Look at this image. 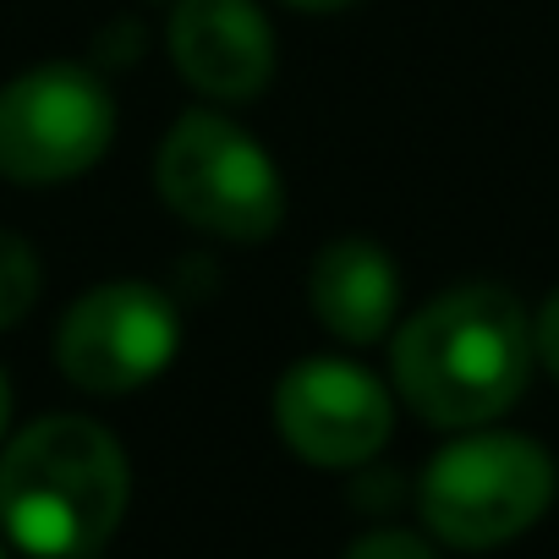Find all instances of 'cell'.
I'll return each mask as SVG.
<instances>
[{"instance_id":"cell-11","label":"cell","mask_w":559,"mask_h":559,"mask_svg":"<svg viewBox=\"0 0 559 559\" xmlns=\"http://www.w3.org/2000/svg\"><path fill=\"white\" fill-rule=\"evenodd\" d=\"M346 559H439L417 532H395V526H384V532H368V537H357L352 548H346Z\"/></svg>"},{"instance_id":"cell-13","label":"cell","mask_w":559,"mask_h":559,"mask_svg":"<svg viewBox=\"0 0 559 559\" xmlns=\"http://www.w3.org/2000/svg\"><path fill=\"white\" fill-rule=\"evenodd\" d=\"M286 7H302V12H341L352 0H286Z\"/></svg>"},{"instance_id":"cell-6","label":"cell","mask_w":559,"mask_h":559,"mask_svg":"<svg viewBox=\"0 0 559 559\" xmlns=\"http://www.w3.org/2000/svg\"><path fill=\"white\" fill-rule=\"evenodd\" d=\"M181 346V319L165 292L143 280H116L72 302L56 335L61 373L88 395H127L165 373Z\"/></svg>"},{"instance_id":"cell-9","label":"cell","mask_w":559,"mask_h":559,"mask_svg":"<svg viewBox=\"0 0 559 559\" xmlns=\"http://www.w3.org/2000/svg\"><path fill=\"white\" fill-rule=\"evenodd\" d=\"M308 302L319 313V324L335 335V341H352V346H373L390 335L395 324V302H401V274L390 263L384 247L373 241H330L319 258H313V274H308Z\"/></svg>"},{"instance_id":"cell-4","label":"cell","mask_w":559,"mask_h":559,"mask_svg":"<svg viewBox=\"0 0 559 559\" xmlns=\"http://www.w3.org/2000/svg\"><path fill=\"white\" fill-rule=\"evenodd\" d=\"M423 521L455 548H499L554 499V461L521 433H472L423 472Z\"/></svg>"},{"instance_id":"cell-15","label":"cell","mask_w":559,"mask_h":559,"mask_svg":"<svg viewBox=\"0 0 559 559\" xmlns=\"http://www.w3.org/2000/svg\"><path fill=\"white\" fill-rule=\"evenodd\" d=\"M0 559H7V554H0Z\"/></svg>"},{"instance_id":"cell-5","label":"cell","mask_w":559,"mask_h":559,"mask_svg":"<svg viewBox=\"0 0 559 559\" xmlns=\"http://www.w3.org/2000/svg\"><path fill=\"white\" fill-rule=\"evenodd\" d=\"M110 132L116 105L83 67H34L0 88V170L12 181H72L99 165Z\"/></svg>"},{"instance_id":"cell-14","label":"cell","mask_w":559,"mask_h":559,"mask_svg":"<svg viewBox=\"0 0 559 559\" xmlns=\"http://www.w3.org/2000/svg\"><path fill=\"white\" fill-rule=\"evenodd\" d=\"M7 417H12V395H7V373H0V433H7Z\"/></svg>"},{"instance_id":"cell-12","label":"cell","mask_w":559,"mask_h":559,"mask_svg":"<svg viewBox=\"0 0 559 559\" xmlns=\"http://www.w3.org/2000/svg\"><path fill=\"white\" fill-rule=\"evenodd\" d=\"M532 346L543 352V362H548V373L559 379V292L543 302V319H537V335H532Z\"/></svg>"},{"instance_id":"cell-10","label":"cell","mask_w":559,"mask_h":559,"mask_svg":"<svg viewBox=\"0 0 559 559\" xmlns=\"http://www.w3.org/2000/svg\"><path fill=\"white\" fill-rule=\"evenodd\" d=\"M39 258L23 236L0 230V330H12L28 319V308L39 302Z\"/></svg>"},{"instance_id":"cell-8","label":"cell","mask_w":559,"mask_h":559,"mask_svg":"<svg viewBox=\"0 0 559 559\" xmlns=\"http://www.w3.org/2000/svg\"><path fill=\"white\" fill-rule=\"evenodd\" d=\"M170 56L209 99H252L274 78V34L252 0H181L170 12Z\"/></svg>"},{"instance_id":"cell-3","label":"cell","mask_w":559,"mask_h":559,"mask_svg":"<svg viewBox=\"0 0 559 559\" xmlns=\"http://www.w3.org/2000/svg\"><path fill=\"white\" fill-rule=\"evenodd\" d=\"M159 198L198 230L225 241H263L286 214V187L274 159L219 116H181L154 159Z\"/></svg>"},{"instance_id":"cell-2","label":"cell","mask_w":559,"mask_h":559,"mask_svg":"<svg viewBox=\"0 0 559 559\" xmlns=\"http://www.w3.org/2000/svg\"><path fill=\"white\" fill-rule=\"evenodd\" d=\"M127 493V455L88 417H45L0 455V526L39 559L94 554L116 532Z\"/></svg>"},{"instance_id":"cell-7","label":"cell","mask_w":559,"mask_h":559,"mask_svg":"<svg viewBox=\"0 0 559 559\" xmlns=\"http://www.w3.org/2000/svg\"><path fill=\"white\" fill-rule=\"evenodd\" d=\"M274 423L286 444L313 466H357L390 439V395L384 384L341 357L297 362L274 390Z\"/></svg>"},{"instance_id":"cell-1","label":"cell","mask_w":559,"mask_h":559,"mask_svg":"<svg viewBox=\"0 0 559 559\" xmlns=\"http://www.w3.org/2000/svg\"><path fill=\"white\" fill-rule=\"evenodd\" d=\"M532 373V330L510 292L461 286L395 335V384L439 428H477L515 406Z\"/></svg>"}]
</instances>
